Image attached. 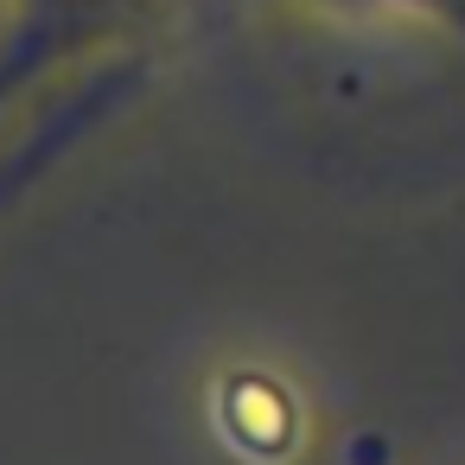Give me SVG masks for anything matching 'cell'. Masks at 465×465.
<instances>
[{
	"instance_id": "obj_2",
	"label": "cell",
	"mask_w": 465,
	"mask_h": 465,
	"mask_svg": "<svg viewBox=\"0 0 465 465\" xmlns=\"http://www.w3.org/2000/svg\"><path fill=\"white\" fill-rule=\"evenodd\" d=\"M242 7H287V14H433L465 26V0H242Z\"/></svg>"
},
{
	"instance_id": "obj_1",
	"label": "cell",
	"mask_w": 465,
	"mask_h": 465,
	"mask_svg": "<svg viewBox=\"0 0 465 465\" xmlns=\"http://www.w3.org/2000/svg\"><path fill=\"white\" fill-rule=\"evenodd\" d=\"M153 7L160 0H14V20L0 33V109L39 77L134 39Z\"/></svg>"
}]
</instances>
